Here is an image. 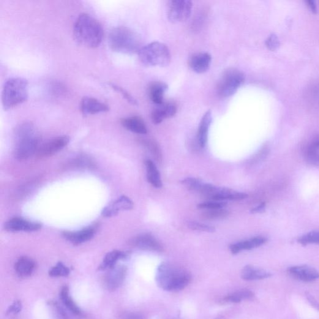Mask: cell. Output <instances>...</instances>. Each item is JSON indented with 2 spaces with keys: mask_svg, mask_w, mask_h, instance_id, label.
I'll use <instances>...</instances> for the list:
<instances>
[{
  "mask_svg": "<svg viewBox=\"0 0 319 319\" xmlns=\"http://www.w3.org/2000/svg\"><path fill=\"white\" fill-rule=\"evenodd\" d=\"M266 46L268 50L274 51L279 48L280 46V42L279 38L276 34H272L268 38L266 41Z\"/></svg>",
  "mask_w": 319,
  "mask_h": 319,
  "instance_id": "39",
  "label": "cell"
},
{
  "mask_svg": "<svg viewBox=\"0 0 319 319\" xmlns=\"http://www.w3.org/2000/svg\"><path fill=\"white\" fill-rule=\"evenodd\" d=\"M155 280L163 290L178 292L184 290L189 285L191 276L182 267L165 262L158 267Z\"/></svg>",
  "mask_w": 319,
  "mask_h": 319,
  "instance_id": "2",
  "label": "cell"
},
{
  "mask_svg": "<svg viewBox=\"0 0 319 319\" xmlns=\"http://www.w3.org/2000/svg\"><path fill=\"white\" fill-rule=\"evenodd\" d=\"M302 245L309 244H319V231H312L304 234L298 240Z\"/></svg>",
  "mask_w": 319,
  "mask_h": 319,
  "instance_id": "35",
  "label": "cell"
},
{
  "mask_svg": "<svg viewBox=\"0 0 319 319\" xmlns=\"http://www.w3.org/2000/svg\"><path fill=\"white\" fill-rule=\"evenodd\" d=\"M271 276V274L266 270L251 265L245 266L241 271V277L246 280L264 279Z\"/></svg>",
  "mask_w": 319,
  "mask_h": 319,
  "instance_id": "24",
  "label": "cell"
},
{
  "mask_svg": "<svg viewBox=\"0 0 319 319\" xmlns=\"http://www.w3.org/2000/svg\"><path fill=\"white\" fill-rule=\"evenodd\" d=\"M60 297H61L62 303L65 306L72 312L73 314L78 316L82 315V311L80 308L73 301L72 297L69 296V290L67 286H64L61 289V293H60Z\"/></svg>",
  "mask_w": 319,
  "mask_h": 319,
  "instance_id": "28",
  "label": "cell"
},
{
  "mask_svg": "<svg viewBox=\"0 0 319 319\" xmlns=\"http://www.w3.org/2000/svg\"><path fill=\"white\" fill-rule=\"evenodd\" d=\"M42 225L38 223L29 222L20 218L11 219L5 224V230L12 232L17 231H34L40 230Z\"/></svg>",
  "mask_w": 319,
  "mask_h": 319,
  "instance_id": "16",
  "label": "cell"
},
{
  "mask_svg": "<svg viewBox=\"0 0 319 319\" xmlns=\"http://www.w3.org/2000/svg\"><path fill=\"white\" fill-rule=\"evenodd\" d=\"M74 36L79 43L85 47L97 48L103 40L102 26L96 19L83 13L78 16L75 22Z\"/></svg>",
  "mask_w": 319,
  "mask_h": 319,
  "instance_id": "1",
  "label": "cell"
},
{
  "mask_svg": "<svg viewBox=\"0 0 319 319\" xmlns=\"http://www.w3.org/2000/svg\"><path fill=\"white\" fill-rule=\"evenodd\" d=\"M138 58L147 66L166 67L170 63V50L165 44L153 42L140 49Z\"/></svg>",
  "mask_w": 319,
  "mask_h": 319,
  "instance_id": "6",
  "label": "cell"
},
{
  "mask_svg": "<svg viewBox=\"0 0 319 319\" xmlns=\"http://www.w3.org/2000/svg\"><path fill=\"white\" fill-rule=\"evenodd\" d=\"M127 254L125 253L120 252V251H113L106 255L101 264L99 266V269L105 271L113 268L116 266L117 262L121 259L126 257Z\"/></svg>",
  "mask_w": 319,
  "mask_h": 319,
  "instance_id": "27",
  "label": "cell"
},
{
  "mask_svg": "<svg viewBox=\"0 0 319 319\" xmlns=\"http://www.w3.org/2000/svg\"><path fill=\"white\" fill-rule=\"evenodd\" d=\"M177 112L176 103L172 101L164 102L157 105L151 114V119L155 124H159L166 119L171 118Z\"/></svg>",
  "mask_w": 319,
  "mask_h": 319,
  "instance_id": "13",
  "label": "cell"
},
{
  "mask_svg": "<svg viewBox=\"0 0 319 319\" xmlns=\"http://www.w3.org/2000/svg\"><path fill=\"white\" fill-rule=\"evenodd\" d=\"M133 246L151 252H162L163 247L160 242L151 234L144 233L135 236L131 241Z\"/></svg>",
  "mask_w": 319,
  "mask_h": 319,
  "instance_id": "12",
  "label": "cell"
},
{
  "mask_svg": "<svg viewBox=\"0 0 319 319\" xmlns=\"http://www.w3.org/2000/svg\"><path fill=\"white\" fill-rule=\"evenodd\" d=\"M288 271L291 276L304 282L314 281L319 278V272L317 270L308 266L291 267Z\"/></svg>",
  "mask_w": 319,
  "mask_h": 319,
  "instance_id": "15",
  "label": "cell"
},
{
  "mask_svg": "<svg viewBox=\"0 0 319 319\" xmlns=\"http://www.w3.org/2000/svg\"><path fill=\"white\" fill-rule=\"evenodd\" d=\"M69 269L61 263H59L52 268L49 274L52 277H65L69 274Z\"/></svg>",
  "mask_w": 319,
  "mask_h": 319,
  "instance_id": "34",
  "label": "cell"
},
{
  "mask_svg": "<svg viewBox=\"0 0 319 319\" xmlns=\"http://www.w3.org/2000/svg\"><path fill=\"white\" fill-rule=\"evenodd\" d=\"M68 136H59L51 139L39 147L37 151L38 156L42 157H50L58 152L69 143Z\"/></svg>",
  "mask_w": 319,
  "mask_h": 319,
  "instance_id": "11",
  "label": "cell"
},
{
  "mask_svg": "<svg viewBox=\"0 0 319 319\" xmlns=\"http://www.w3.org/2000/svg\"><path fill=\"white\" fill-rule=\"evenodd\" d=\"M305 159L310 165H319V147L313 141L307 147L305 152Z\"/></svg>",
  "mask_w": 319,
  "mask_h": 319,
  "instance_id": "30",
  "label": "cell"
},
{
  "mask_svg": "<svg viewBox=\"0 0 319 319\" xmlns=\"http://www.w3.org/2000/svg\"><path fill=\"white\" fill-rule=\"evenodd\" d=\"M307 5V7H309L310 11L313 13H317V5H316L315 2L313 1H310V0H308V1L305 2Z\"/></svg>",
  "mask_w": 319,
  "mask_h": 319,
  "instance_id": "42",
  "label": "cell"
},
{
  "mask_svg": "<svg viewBox=\"0 0 319 319\" xmlns=\"http://www.w3.org/2000/svg\"><path fill=\"white\" fill-rule=\"evenodd\" d=\"M29 95V84L25 79L8 80L2 91V104L5 111L10 110L26 102Z\"/></svg>",
  "mask_w": 319,
  "mask_h": 319,
  "instance_id": "5",
  "label": "cell"
},
{
  "mask_svg": "<svg viewBox=\"0 0 319 319\" xmlns=\"http://www.w3.org/2000/svg\"><path fill=\"white\" fill-rule=\"evenodd\" d=\"M81 111L85 116L94 115L109 111V107L105 103L91 97H84L81 102Z\"/></svg>",
  "mask_w": 319,
  "mask_h": 319,
  "instance_id": "14",
  "label": "cell"
},
{
  "mask_svg": "<svg viewBox=\"0 0 319 319\" xmlns=\"http://www.w3.org/2000/svg\"><path fill=\"white\" fill-rule=\"evenodd\" d=\"M211 122V111L209 110L206 111L205 114H204L202 119L201 120L200 125H199L197 135L198 143L201 148H203V147L206 146Z\"/></svg>",
  "mask_w": 319,
  "mask_h": 319,
  "instance_id": "21",
  "label": "cell"
},
{
  "mask_svg": "<svg viewBox=\"0 0 319 319\" xmlns=\"http://www.w3.org/2000/svg\"><path fill=\"white\" fill-rule=\"evenodd\" d=\"M227 203L225 201H206V202L201 203L198 205V208L203 209H215L223 208Z\"/></svg>",
  "mask_w": 319,
  "mask_h": 319,
  "instance_id": "38",
  "label": "cell"
},
{
  "mask_svg": "<svg viewBox=\"0 0 319 319\" xmlns=\"http://www.w3.org/2000/svg\"><path fill=\"white\" fill-rule=\"evenodd\" d=\"M267 239L263 236H257L245 241H240L231 244L230 249L233 255L238 254L244 250H251L265 244Z\"/></svg>",
  "mask_w": 319,
  "mask_h": 319,
  "instance_id": "19",
  "label": "cell"
},
{
  "mask_svg": "<svg viewBox=\"0 0 319 319\" xmlns=\"http://www.w3.org/2000/svg\"><path fill=\"white\" fill-rule=\"evenodd\" d=\"M204 196L217 201H240L247 198L246 193L237 192L228 188L218 187L211 184L208 185Z\"/></svg>",
  "mask_w": 319,
  "mask_h": 319,
  "instance_id": "9",
  "label": "cell"
},
{
  "mask_svg": "<svg viewBox=\"0 0 319 319\" xmlns=\"http://www.w3.org/2000/svg\"><path fill=\"white\" fill-rule=\"evenodd\" d=\"M15 154L19 160H24L33 155L39 148L40 137L31 122L19 125L15 130Z\"/></svg>",
  "mask_w": 319,
  "mask_h": 319,
  "instance_id": "4",
  "label": "cell"
},
{
  "mask_svg": "<svg viewBox=\"0 0 319 319\" xmlns=\"http://www.w3.org/2000/svg\"><path fill=\"white\" fill-rule=\"evenodd\" d=\"M121 124L128 130L137 134H146L147 128L144 120L139 116H132L121 120Z\"/></svg>",
  "mask_w": 319,
  "mask_h": 319,
  "instance_id": "22",
  "label": "cell"
},
{
  "mask_svg": "<svg viewBox=\"0 0 319 319\" xmlns=\"http://www.w3.org/2000/svg\"><path fill=\"white\" fill-rule=\"evenodd\" d=\"M244 80L245 76L241 70L234 68L226 70L218 83V94L222 97L231 96L236 93Z\"/></svg>",
  "mask_w": 319,
  "mask_h": 319,
  "instance_id": "7",
  "label": "cell"
},
{
  "mask_svg": "<svg viewBox=\"0 0 319 319\" xmlns=\"http://www.w3.org/2000/svg\"><path fill=\"white\" fill-rule=\"evenodd\" d=\"M193 4L189 0H174L169 2L168 20L172 23H181L187 21L192 14Z\"/></svg>",
  "mask_w": 319,
  "mask_h": 319,
  "instance_id": "8",
  "label": "cell"
},
{
  "mask_svg": "<svg viewBox=\"0 0 319 319\" xmlns=\"http://www.w3.org/2000/svg\"><path fill=\"white\" fill-rule=\"evenodd\" d=\"M313 143L319 147V136L318 137L316 138L313 141Z\"/></svg>",
  "mask_w": 319,
  "mask_h": 319,
  "instance_id": "44",
  "label": "cell"
},
{
  "mask_svg": "<svg viewBox=\"0 0 319 319\" xmlns=\"http://www.w3.org/2000/svg\"><path fill=\"white\" fill-rule=\"evenodd\" d=\"M108 42L112 50L122 54L138 53L143 47L140 34L126 26H117L112 29Z\"/></svg>",
  "mask_w": 319,
  "mask_h": 319,
  "instance_id": "3",
  "label": "cell"
},
{
  "mask_svg": "<svg viewBox=\"0 0 319 319\" xmlns=\"http://www.w3.org/2000/svg\"><path fill=\"white\" fill-rule=\"evenodd\" d=\"M143 143L151 152V154L154 155L155 159L158 161H160L162 159V152H161L160 147L156 141L151 140V139H147V140H144Z\"/></svg>",
  "mask_w": 319,
  "mask_h": 319,
  "instance_id": "33",
  "label": "cell"
},
{
  "mask_svg": "<svg viewBox=\"0 0 319 319\" xmlns=\"http://www.w3.org/2000/svg\"><path fill=\"white\" fill-rule=\"evenodd\" d=\"M254 296L255 294L252 291L242 290L226 296L223 301L228 303H239L244 300L252 299Z\"/></svg>",
  "mask_w": 319,
  "mask_h": 319,
  "instance_id": "29",
  "label": "cell"
},
{
  "mask_svg": "<svg viewBox=\"0 0 319 319\" xmlns=\"http://www.w3.org/2000/svg\"><path fill=\"white\" fill-rule=\"evenodd\" d=\"M111 86L112 87V88L114 90V91H116L117 92H119V94H121L122 96H123L124 99L127 100V101L131 103V104L133 105H138V102H137V100H136V99H134V98H133V97L132 96V95H131L129 93V92L125 91L124 89L122 88V87L117 86L116 85V84H111Z\"/></svg>",
  "mask_w": 319,
  "mask_h": 319,
  "instance_id": "37",
  "label": "cell"
},
{
  "mask_svg": "<svg viewBox=\"0 0 319 319\" xmlns=\"http://www.w3.org/2000/svg\"><path fill=\"white\" fill-rule=\"evenodd\" d=\"M229 212L223 208L206 209L202 214L204 219L208 220H222L228 216Z\"/></svg>",
  "mask_w": 319,
  "mask_h": 319,
  "instance_id": "31",
  "label": "cell"
},
{
  "mask_svg": "<svg viewBox=\"0 0 319 319\" xmlns=\"http://www.w3.org/2000/svg\"><path fill=\"white\" fill-rule=\"evenodd\" d=\"M265 208L266 203H263L260 204V205L255 207L251 211H252V214H258V212H261L265 210Z\"/></svg>",
  "mask_w": 319,
  "mask_h": 319,
  "instance_id": "43",
  "label": "cell"
},
{
  "mask_svg": "<svg viewBox=\"0 0 319 319\" xmlns=\"http://www.w3.org/2000/svg\"><path fill=\"white\" fill-rule=\"evenodd\" d=\"M181 183L189 190L198 192H200L201 187H202L204 184V182L201 181V180L192 178V177L185 179L183 180Z\"/></svg>",
  "mask_w": 319,
  "mask_h": 319,
  "instance_id": "32",
  "label": "cell"
},
{
  "mask_svg": "<svg viewBox=\"0 0 319 319\" xmlns=\"http://www.w3.org/2000/svg\"><path fill=\"white\" fill-rule=\"evenodd\" d=\"M188 226L190 230L199 231H204V232L214 233L215 231V228L214 226L203 224L195 222H190L188 223Z\"/></svg>",
  "mask_w": 319,
  "mask_h": 319,
  "instance_id": "36",
  "label": "cell"
},
{
  "mask_svg": "<svg viewBox=\"0 0 319 319\" xmlns=\"http://www.w3.org/2000/svg\"><path fill=\"white\" fill-rule=\"evenodd\" d=\"M127 275V268L124 266H115L108 270L103 279L106 290L114 291L123 283Z\"/></svg>",
  "mask_w": 319,
  "mask_h": 319,
  "instance_id": "10",
  "label": "cell"
},
{
  "mask_svg": "<svg viewBox=\"0 0 319 319\" xmlns=\"http://www.w3.org/2000/svg\"><path fill=\"white\" fill-rule=\"evenodd\" d=\"M22 305L20 301H15L8 309V313H17L21 311Z\"/></svg>",
  "mask_w": 319,
  "mask_h": 319,
  "instance_id": "41",
  "label": "cell"
},
{
  "mask_svg": "<svg viewBox=\"0 0 319 319\" xmlns=\"http://www.w3.org/2000/svg\"><path fill=\"white\" fill-rule=\"evenodd\" d=\"M34 261L28 257H22L16 262L15 269L16 274L21 277H28L32 274L35 269Z\"/></svg>",
  "mask_w": 319,
  "mask_h": 319,
  "instance_id": "25",
  "label": "cell"
},
{
  "mask_svg": "<svg viewBox=\"0 0 319 319\" xmlns=\"http://www.w3.org/2000/svg\"><path fill=\"white\" fill-rule=\"evenodd\" d=\"M167 84L160 81H155L149 86V96L155 104L160 105L164 102V95L167 91Z\"/></svg>",
  "mask_w": 319,
  "mask_h": 319,
  "instance_id": "23",
  "label": "cell"
},
{
  "mask_svg": "<svg viewBox=\"0 0 319 319\" xmlns=\"http://www.w3.org/2000/svg\"><path fill=\"white\" fill-rule=\"evenodd\" d=\"M211 56L207 53H200L194 54L189 59V66L193 72L202 74L205 73L210 67Z\"/></svg>",
  "mask_w": 319,
  "mask_h": 319,
  "instance_id": "18",
  "label": "cell"
},
{
  "mask_svg": "<svg viewBox=\"0 0 319 319\" xmlns=\"http://www.w3.org/2000/svg\"><path fill=\"white\" fill-rule=\"evenodd\" d=\"M145 163L147 179L150 184L157 189L162 187L163 184L160 171L158 170L156 165L151 160H146Z\"/></svg>",
  "mask_w": 319,
  "mask_h": 319,
  "instance_id": "26",
  "label": "cell"
},
{
  "mask_svg": "<svg viewBox=\"0 0 319 319\" xmlns=\"http://www.w3.org/2000/svg\"><path fill=\"white\" fill-rule=\"evenodd\" d=\"M95 230L93 227H89L78 231H66L63 233L64 238L75 244H80L89 241L94 236Z\"/></svg>",
  "mask_w": 319,
  "mask_h": 319,
  "instance_id": "20",
  "label": "cell"
},
{
  "mask_svg": "<svg viewBox=\"0 0 319 319\" xmlns=\"http://www.w3.org/2000/svg\"><path fill=\"white\" fill-rule=\"evenodd\" d=\"M133 208V201L127 196H122L106 206L102 211V215L104 217H111L116 215L119 211L130 210Z\"/></svg>",
  "mask_w": 319,
  "mask_h": 319,
  "instance_id": "17",
  "label": "cell"
},
{
  "mask_svg": "<svg viewBox=\"0 0 319 319\" xmlns=\"http://www.w3.org/2000/svg\"><path fill=\"white\" fill-rule=\"evenodd\" d=\"M120 319H145L140 313L136 312H125L122 313Z\"/></svg>",
  "mask_w": 319,
  "mask_h": 319,
  "instance_id": "40",
  "label": "cell"
}]
</instances>
